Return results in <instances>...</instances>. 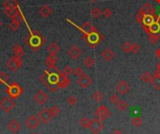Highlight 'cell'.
I'll list each match as a JSON object with an SVG mask.
<instances>
[{
    "label": "cell",
    "instance_id": "db71d44e",
    "mask_svg": "<svg viewBox=\"0 0 160 134\" xmlns=\"http://www.w3.org/2000/svg\"><path fill=\"white\" fill-rule=\"evenodd\" d=\"M90 1H91V2H95L97 0H90Z\"/></svg>",
    "mask_w": 160,
    "mask_h": 134
},
{
    "label": "cell",
    "instance_id": "bcb514c9",
    "mask_svg": "<svg viewBox=\"0 0 160 134\" xmlns=\"http://www.w3.org/2000/svg\"><path fill=\"white\" fill-rule=\"evenodd\" d=\"M102 15L104 16L105 18H110V17H111V15H113V11H111L110 9L106 8V9L102 11Z\"/></svg>",
    "mask_w": 160,
    "mask_h": 134
},
{
    "label": "cell",
    "instance_id": "ab89813d",
    "mask_svg": "<svg viewBox=\"0 0 160 134\" xmlns=\"http://www.w3.org/2000/svg\"><path fill=\"white\" fill-rule=\"evenodd\" d=\"M9 81V75L6 72H0V82L2 85H7Z\"/></svg>",
    "mask_w": 160,
    "mask_h": 134
},
{
    "label": "cell",
    "instance_id": "e575fe53",
    "mask_svg": "<svg viewBox=\"0 0 160 134\" xmlns=\"http://www.w3.org/2000/svg\"><path fill=\"white\" fill-rule=\"evenodd\" d=\"M20 22H18L17 20H15V19H12L11 22L9 23V27L12 30V31H16V30H18L19 26H20Z\"/></svg>",
    "mask_w": 160,
    "mask_h": 134
},
{
    "label": "cell",
    "instance_id": "83f0119b",
    "mask_svg": "<svg viewBox=\"0 0 160 134\" xmlns=\"http://www.w3.org/2000/svg\"><path fill=\"white\" fill-rule=\"evenodd\" d=\"M95 64V59L92 56H87L84 59V65L86 67V68H88V69H90V68H92V67H94Z\"/></svg>",
    "mask_w": 160,
    "mask_h": 134
},
{
    "label": "cell",
    "instance_id": "e0dca14e",
    "mask_svg": "<svg viewBox=\"0 0 160 134\" xmlns=\"http://www.w3.org/2000/svg\"><path fill=\"white\" fill-rule=\"evenodd\" d=\"M8 128L10 132L15 134V133L19 132V130L21 128V125H20V123L17 119H11L8 123Z\"/></svg>",
    "mask_w": 160,
    "mask_h": 134
},
{
    "label": "cell",
    "instance_id": "2e32d148",
    "mask_svg": "<svg viewBox=\"0 0 160 134\" xmlns=\"http://www.w3.org/2000/svg\"><path fill=\"white\" fill-rule=\"evenodd\" d=\"M80 31H81L84 35H88V34H91V33H93V32L98 31V29L95 28L91 23L85 22L81 27H80Z\"/></svg>",
    "mask_w": 160,
    "mask_h": 134
},
{
    "label": "cell",
    "instance_id": "f35d334b",
    "mask_svg": "<svg viewBox=\"0 0 160 134\" xmlns=\"http://www.w3.org/2000/svg\"><path fill=\"white\" fill-rule=\"evenodd\" d=\"M77 98L75 97V96H69V98H68V99H67V102H68V104L69 105V106H71V107H73V106H75L76 104H77Z\"/></svg>",
    "mask_w": 160,
    "mask_h": 134
},
{
    "label": "cell",
    "instance_id": "7dc6e473",
    "mask_svg": "<svg viewBox=\"0 0 160 134\" xmlns=\"http://www.w3.org/2000/svg\"><path fill=\"white\" fill-rule=\"evenodd\" d=\"M144 15H145V14H143V13H141V12H140V11L136 14V20H137V22H138L139 24L141 25V23H142V21H143V18H144Z\"/></svg>",
    "mask_w": 160,
    "mask_h": 134
},
{
    "label": "cell",
    "instance_id": "52a82bcc",
    "mask_svg": "<svg viewBox=\"0 0 160 134\" xmlns=\"http://www.w3.org/2000/svg\"><path fill=\"white\" fill-rule=\"evenodd\" d=\"M38 117L39 118V120L43 123V124H48L50 123L53 119L54 115L51 113L50 108H44L41 111H39Z\"/></svg>",
    "mask_w": 160,
    "mask_h": 134
},
{
    "label": "cell",
    "instance_id": "f6af8a7d",
    "mask_svg": "<svg viewBox=\"0 0 160 134\" xmlns=\"http://www.w3.org/2000/svg\"><path fill=\"white\" fill-rule=\"evenodd\" d=\"M73 74L76 76V77H80V76H82L84 74V71L83 69L81 68V67H77V68L73 71Z\"/></svg>",
    "mask_w": 160,
    "mask_h": 134
},
{
    "label": "cell",
    "instance_id": "ba28073f",
    "mask_svg": "<svg viewBox=\"0 0 160 134\" xmlns=\"http://www.w3.org/2000/svg\"><path fill=\"white\" fill-rule=\"evenodd\" d=\"M95 114L97 115V117L99 120L104 121V120L108 119L109 117L110 116V110L106 106L100 105L97 110L95 111Z\"/></svg>",
    "mask_w": 160,
    "mask_h": 134
},
{
    "label": "cell",
    "instance_id": "44dd1931",
    "mask_svg": "<svg viewBox=\"0 0 160 134\" xmlns=\"http://www.w3.org/2000/svg\"><path fill=\"white\" fill-rule=\"evenodd\" d=\"M19 10H20L19 6H14V7H10V8H5L4 12L8 17L13 19L15 17V15L19 12Z\"/></svg>",
    "mask_w": 160,
    "mask_h": 134
},
{
    "label": "cell",
    "instance_id": "7bdbcfd3",
    "mask_svg": "<svg viewBox=\"0 0 160 134\" xmlns=\"http://www.w3.org/2000/svg\"><path fill=\"white\" fill-rule=\"evenodd\" d=\"M50 110H51V113H52V114H53L54 116H57V115L61 113L60 108H59L58 106H56V105H54L52 108H50Z\"/></svg>",
    "mask_w": 160,
    "mask_h": 134
},
{
    "label": "cell",
    "instance_id": "9c48e42d",
    "mask_svg": "<svg viewBox=\"0 0 160 134\" xmlns=\"http://www.w3.org/2000/svg\"><path fill=\"white\" fill-rule=\"evenodd\" d=\"M15 106L14 100L11 98H4L0 100V108H1L4 112L9 113Z\"/></svg>",
    "mask_w": 160,
    "mask_h": 134
},
{
    "label": "cell",
    "instance_id": "60d3db41",
    "mask_svg": "<svg viewBox=\"0 0 160 134\" xmlns=\"http://www.w3.org/2000/svg\"><path fill=\"white\" fill-rule=\"evenodd\" d=\"M64 74L65 75H67V76H69V75H70V74H72L73 73V70H72V68L69 66V65H67L65 68L63 69V71H62Z\"/></svg>",
    "mask_w": 160,
    "mask_h": 134
},
{
    "label": "cell",
    "instance_id": "603a6c76",
    "mask_svg": "<svg viewBox=\"0 0 160 134\" xmlns=\"http://www.w3.org/2000/svg\"><path fill=\"white\" fill-rule=\"evenodd\" d=\"M57 62V56L54 55H50L45 60V64L48 67V69H53L55 68V64Z\"/></svg>",
    "mask_w": 160,
    "mask_h": 134
},
{
    "label": "cell",
    "instance_id": "4dcf8cb0",
    "mask_svg": "<svg viewBox=\"0 0 160 134\" xmlns=\"http://www.w3.org/2000/svg\"><path fill=\"white\" fill-rule=\"evenodd\" d=\"M4 8H10L14 6H19V3L17 0H5L3 3Z\"/></svg>",
    "mask_w": 160,
    "mask_h": 134
},
{
    "label": "cell",
    "instance_id": "d4e9b609",
    "mask_svg": "<svg viewBox=\"0 0 160 134\" xmlns=\"http://www.w3.org/2000/svg\"><path fill=\"white\" fill-rule=\"evenodd\" d=\"M113 56H114V54L113 52V50H111L110 48H109V47L105 48L101 53V56L104 58L105 61H110L111 59H113Z\"/></svg>",
    "mask_w": 160,
    "mask_h": 134
},
{
    "label": "cell",
    "instance_id": "30bf717a",
    "mask_svg": "<svg viewBox=\"0 0 160 134\" xmlns=\"http://www.w3.org/2000/svg\"><path fill=\"white\" fill-rule=\"evenodd\" d=\"M103 127H104V125H103V123L101 122V120H99V119L98 118V117H97V118H94L93 120L90 121L89 129H90L93 133L98 134V133H99V132L102 130Z\"/></svg>",
    "mask_w": 160,
    "mask_h": 134
},
{
    "label": "cell",
    "instance_id": "c3c4849f",
    "mask_svg": "<svg viewBox=\"0 0 160 134\" xmlns=\"http://www.w3.org/2000/svg\"><path fill=\"white\" fill-rule=\"evenodd\" d=\"M110 134H124L120 129H115V130H113V132H111Z\"/></svg>",
    "mask_w": 160,
    "mask_h": 134
},
{
    "label": "cell",
    "instance_id": "ee69618b",
    "mask_svg": "<svg viewBox=\"0 0 160 134\" xmlns=\"http://www.w3.org/2000/svg\"><path fill=\"white\" fill-rule=\"evenodd\" d=\"M140 44H138V43H133V44H132V48H131V53L137 55V54L140 53Z\"/></svg>",
    "mask_w": 160,
    "mask_h": 134
},
{
    "label": "cell",
    "instance_id": "d6986e66",
    "mask_svg": "<svg viewBox=\"0 0 160 134\" xmlns=\"http://www.w3.org/2000/svg\"><path fill=\"white\" fill-rule=\"evenodd\" d=\"M159 16H156L154 14H148V15H144V18H143V21L141 23L142 25V27H145V26H148L150 25L152 23H154Z\"/></svg>",
    "mask_w": 160,
    "mask_h": 134
},
{
    "label": "cell",
    "instance_id": "f1b7e54d",
    "mask_svg": "<svg viewBox=\"0 0 160 134\" xmlns=\"http://www.w3.org/2000/svg\"><path fill=\"white\" fill-rule=\"evenodd\" d=\"M116 106H117V108H118L121 112H125L126 109L129 107V104L127 103V102H125V100L120 99V101L116 104Z\"/></svg>",
    "mask_w": 160,
    "mask_h": 134
},
{
    "label": "cell",
    "instance_id": "5b68a950",
    "mask_svg": "<svg viewBox=\"0 0 160 134\" xmlns=\"http://www.w3.org/2000/svg\"><path fill=\"white\" fill-rule=\"evenodd\" d=\"M22 65H23V58L16 56H13L12 57H10L7 62V67L9 68V70L14 72L19 71Z\"/></svg>",
    "mask_w": 160,
    "mask_h": 134
},
{
    "label": "cell",
    "instance_id": "7a4b0ae2",
    "mask_svg": "<svg viewBox=\"0 0 160 134\" xmlns=\"http://www.w3.org/2000/svg\"><path fill=\"white\" fill-rule=\"evenodd\" d=\"M45 42H46L45 38L37 30L30 31L29 35L25 39L26 45L31 50H33V51H39V50L44 45Z\"/></svg>",
    "mask_w": 160,
    "mask_h": 134
},
{
    "label": "cell",
    "instance_id": "836d02e7",
    "mask_svg": "<svg viewBox=\"0 0 160 134\" xmlns=\"http://www.w3.org/2000/svg\"><path fill=\"white\" fill-rule=\"evenodd\" d=\"M90 121L91 120H89L87 117H82V118L80 119L79 123H80V125L82 126V128H89Z\"/></svg>",
    "mask_w": 160,
    "mask_h": 134
},
{
    "label": "cell",
    "instance_id": "cb8c5ba5",
    "mask_svg": "<svg viewBox=\"0 0 160 134\" xmlns=\"http://www.w3.org/2000/svg\"><path fill=\"white\" fill-rule=\"evenodd\" d=\"M53 13V9L50 7V6H47V5H44L42 6L40 9H39V14L42 16L44 18H48L50 17Z\"/></svg>",
    "mask_w": 160,
    "mask_h": 134
},
{
    "label": "cell",
    "instance_id": "d590c367",
    "mask_svg": "<svg viewBox=\"0 0 160 134\" xmlns=\"http://www.w3.org/2000/svg\"><path fill=\"white\" fill-rule=\"evenodd\" d=\"M93 98L97 102H99L104 98V95L100 92V91H95L93 95Z\"/></svg>",
    "mask_w": 160,
    "mask_h": 134
},
{
    "label": "cell",
    "instance_id": "4fadbf2b",
    "mask_svg": "<svg viewBox=\"0 0 160 134\" xmlns=\"http://www.w3.org/2000/svg\"><path fill=\"white\" fill-rule=\"evenodd\" d=\"M68 55L70 56L72 59H78L80 56L83 55L82 49L77 45H72L69 50H68Z\"/></svg>",
    "mask_w": 160,
    "mask_h": 134
},
{
    "label": "cell",
    "instance_id": "f907efd6",
    "mask_svg": "<svg viewBox=\"0 0 160 134\" xmlns=\"http://www.w3.org/2000/svg\"><path fill=\"white\" fill-rule=\"evenodd\" d=\"M1 26H2V21L0 20V27H1Z\"/></svg>",
    "mask_w": 160,
    "mask_h": 134
},
{
    "label": "cell",
    "instance_id": "8992f818",
    "mask_svg": "<svg viewBox=\"0 0 160 134\" xmlns=\"http://www.w3.org/2000/svg\"><path fill=\"white\" fill-rule=\"evenodd\" d=\"M145 33L148 35H158L160 36V17H158L154 23H152L150 25L143 27Z\"/></svg>",
    "mask_w": 160,
    "mask_h": 134
},
{
    "label": "cell",
    "instance_id": "1f68e13d",
    "mask_svg": "<svg viewBox=\"0 0 160 134\" xmlns=\"http://www.w3.org/2000/svg\"><path fill=\"white\" fill-rule=\"evenodd\" d=\"M131 48H132V43H130L129 41H125L121 45V49L125 53H130Z\"/></svg>",
    "mask_w": 160,
    "mask_h": 134
},
{
    "label": "cell",
    "instance_id": "5bb4252c",
    "mask_svg": "<svg viewBox=\"0 0 160 134\" xmlns=\"http://www.w3.org/2000/svg\"><path fill=\"white\" fill-rule=\"evenodd\" d=\"M35 100L39 105H44L49 100V95L43 90H39L35 96Z\"/></svg>",
    "mask_w": 160,
    "mask_h": 134
},
{
    "label": "cell",
    "instance_id": "3957f363",
    "mask_svg": "<svg viewBox=\"0 0 160 134\" xmlns=\"http://www.w3.org/2000/svg\"><path fill=\"white\" fill-rule=\"evenodd\" d=\"M83 40L87 43V45L90 47V48H97L99 46V44L103 41L104 40V37L102 34L99 31H95V32H93L91 34H88V35H83Z\"/></svg>",
    "mask_w": 160,
    "mask_h": 134
},
{
    "label": "cell",
    "instance_id": "74e56055",
    "mask_svg": "<svg viewBox=\"0 0 160 134\" xmlns=\"http://www.w3.org/2000/svg\"><path fill=\"white\" fill-rule=\"evenodd\" d=\"M131 123L135 126V127H140L142 125V119L140 118V117L139 116H135L133 117V118L131 119Z\"/></svg>",
    "mask_w": 160,
    "mask_h": 134
},
{
    "label": "cell",
    "instance_id": "8fae6325",
    "mask_svg": "<svg viewBox=\"0 0 160 134\" xmlns=\"http://www.w3.org/2000/svg\"><path fill=\"white\" fill-rule=\"evenodd\" d=\"M39 123H40V120L36 115H30L25 120V125L30 129H36L39 127Z\"/></svg>",
    "mask_w": 160,
    "mask_h": 134
},
{
    "label": "cell",
    "instance_id": "484cf974",
    "mask_svg": "<svg viewBox=\"0 0 160 134\" xmlns=\"http://www.w3.org/2000/svg\"><path fill=\"white\" fill-rule=\"evenodd\" d=\"M12 50H13V53H14V56H20V57H23L24 56V48L22 47V45L16 43L15 45H13L12 47Z\"/></svg>",
    "mask_w": 160,
    "mask_h": 134
},
{
    "label": "cell",
    "instance_id": "f546056e",
    "mask_svg": "<svg viewBox=\"0 0 160 134\" xmlns=\"http://www.w3.org/2000/svg\"><path fill=\"white\" fill-rule=\"evenodd\" d=\"M140 80L142 82H151V80H152V75L150 74L149 71H144L141 75H140Z\"/></svg>",
    "mask_w": 160,
    "mask_h": 134
},
{
    "label": "cell",
    "instance_id": "9a60e30c",
    "mask_svg": "<svg viewBox=\"0 0 160 134\" xmlns=\"http://www.w3.org/2000/svg\"><path fill=\"white\" fill-rule=\"evenodd\" d=\"M116 91L121 94V95H125L126 93H128V91L130 90V86L125 81H120L117 85H116Z\"/></svg>",
    "mask_w": 160,
    "mask_h": 134
},
{
    "label": "cell",
    "instance_id": "d6a6232c",
    "mask_svg": "<svg viewBox=\"0 0 160 134\" xmlns=\"http://www.w3.org/2000/svg\"><path fill=\"white\" fill-rule=\"evenodd\" d=\"M91 15L93 16L94 18L99 19L100 18V16L102 15V10L99 8H95L91 10Z\"/></svg>",
    "mask_w": 160,
    "mask_h": 134
},
{
    "label": "cell",
    "instance_id": "277c9868",
    "mask_svg": "<svg viewBox=\"0 0 160 134\" xmlns=\"http://www.w3.org/2000/svg\"><path fill=\"white\" fill-rule=\"evenodd\" d=\"M6 93L9 95V98H11L12 99H15V98H18L22 95L23 88L18 82H14L10 83V85L7 87Z\"/></svg>",
    "mask_w": 160,
    "mask_h": 134
},
{
    "label": "cell",
    "instance_id": "ac0fdd59",
    "mask_svg": "<svg viewBox=\"0 0 160 134\" xmlns=\"http://www.w3.org/2000/svg\"><path fill=\"white\" fill-rule=\"evenodd\" d=\"M70 82H71L70 79L67 75H65V74L62 72L60 81L58 82V87L61 88V89H65V88H67L70 85Z\"/></svg>",
    "mask_w": 160,
    "mask_h": 134
},
{
    "label": "cell",
    "instance_id": "4316f807",
    "mask_svg": "<svg viewBox=\"0 0 160 134\" xmlns=\"http://www.w3.org/2000/svg\"><path fill=\"white\" fill-rule=\"evenodd\" d=\"M47 49H48V51H49L50 55H54V56H56V54L60 52V47H59V45H57L55 42H52L49 46H48Z\"/></svg>",
    "mask_w": 160,
    "mask_h": 134
},
{
    "label": "cell",
    "instance_id": "681fc988",
    "mask_svg": "<svg viewBox=\"0 0 160 134\" xmlns=\"http://www.w3.org/2000/svg\"><path fill=\"white\" fill-rule=\"evenodd\" d=\"M155 55H156V56H157L160 58V48H159V49H157L156 51H155Z\"/></svg>",
    "mask_w": 160,
    "mask_h": 134
},
{
    "label": "cell",
    "instance_id": "f5cc1de1",
    "mask_svg": "<svg viewBox=\"0 0 160 134\" xmlns=\"http://www.w3.org/2000/svg\"><path fill=\"white\" fill-rule=\"evenodd\" d=\"M155 1H156V2H157L158 4H160V0H155Z\"/></svg>",
    "mask_w": 160,
    "mask_h": 134
},
{
    "label": "cell",
    "instance_id": "816d5d0a",
    "mask_svg": "<svg viewBox=\"0 0 160 134\" xmlns=\"http://www.w3.org/2000/svg\"><path fill=\"white\" fill-rule=\"evenodd\" d=\"M157 70H158V71H160V63L158 64V69H157Z\"/></svg>",
    "mask_w": 160,
    "mask_h": 134
},
{
    "label": "cell",
    "instance_id": "7402d4cb",
    "mask_svg": "<svg viewBox=\"0 0 160 134\" xmlns=\"http://www.w3.org/2000/svg\"><path fill=\"white\" fill-rule=\"evenodd\" d=\"M151 83L155 89L160 90V71L157 70L154 72V75L153 76V78L151 80Z\"/></svg>",
    "mask_w": 160,
    "mask_h": 134
},
{
    "label": "cell",
    "instance_id": "11a10c76",
    "mask_svg": "<svg viewBox=\"0 0 160 134\" xmlns=\"http://www.w3.org/2000/svg\"><path fill=\"white\" fill-rule=\"evenodd\" d=\"M31 134H36V133H35V132H33V133H31Z\"/></svg>",
    "mask_w": 160,
    "mask_h": 134
},
{
    "label": "cell",
    "instance_id": "ffe728a7",
    "mask_svg": "<svg viewBox=\"0 0 160 134\" xmlns=\"http://www.w3.org/2000/svg\"><path fill=\"white\" fill-rule=\"evenodd\" d=\"M140 12L148 15V14H154L155 12V9L154 8V6L150 3H145L140 9Z\"/></svg>",
    "mask_w": 160,
    "mask_h": 134
},
{
    "label": "cell",
    "instance_id": "b9f144b4",
    "mask_svg": "<svg viewBox=\"0 0 160 134\" xmlns=\"http://www.w3.org/2000/svg\"><path fill=\"white\" fill-rule=\"evenodd\" d=\"M148 40L151 42V44L154 45L158 40H159V36L158 35H148Z\"/></svg>",
    "mask_w": 160,
    "mask_h": 134
},
{
    "label": "cell",
    "instance_id": "8d00e7d4",
    "mask_svg": "<svg viewBox=\"0 0 160 134\" xmlns=\"http://www.w3.org/2000/svg\"><path fill=\"white\" fill-rule=\"evenodd\" d=\"M109 99H110V101L113 103V104H117L119 101H120V97L117 95V94H113V95H110V97L109 98Z\"/></svg>",
    "mask_w": 160,
    "mask_h": 134
},
{
    "label": "cell",
    "instance_id": "7c38bea8",
    "mask_svg": "<svg viewBox=\"0 0 160 134\" xmlns=\"http://www.w3.org/2000/svg\"><path fill=\"white\" fill-rule=\"evenodd\" d=\"M77 83L81 86L82 88H87L91 86L92 83V79L89 77V75L84 73L82 76H80L77 80Z\"/></svg>",
    "mask_w": 160,
    "mask_h": 134
},
{
    "label": "cell",
    "instance_id": "6da1fadb",
    "mask_svg": "<svg viewBox=\"0 0 160 134\" xmlns=\"http://www.w3.org/2000/svg\"><path fill=\"white\" fill-rule=\"evenodd\" d=\"M61 74H62V71H59L56 67L53 69H47L44 71V73L41 75L40 81L51 92L54 93L59 88L58 82L60 81Z\"/></svg>",
    "mask_w": 160,
    "mask_h": 134
}]
</instances>
